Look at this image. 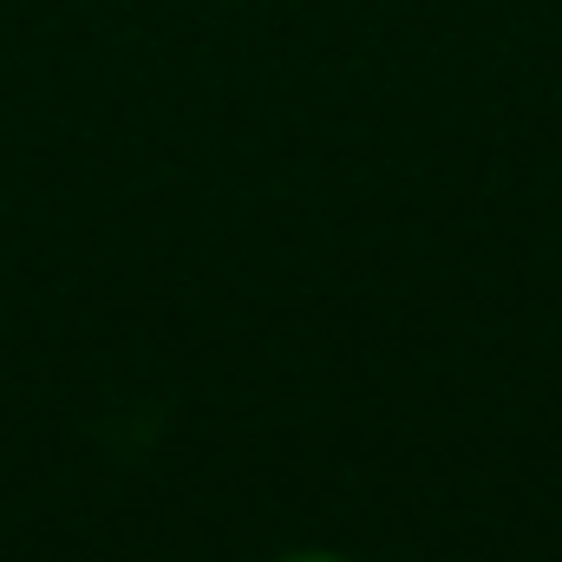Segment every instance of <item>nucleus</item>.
<instances>
[{
    "instance_id": "1",
    "label": "nucleus",
    "mask_w": 562,
    "mask_h": 562,
    "mask_svg": "<svg viewBox=\"0 0 562 562\" xmlns=\"http://www.w3.org/2000/svg\"><path fill=\"white\" fill-rule=\"evenodd\" d=\"M276 562H353V557H340V550H314V543H307V550H288V557H276Z\"/></svg>"
}]
</instances>
